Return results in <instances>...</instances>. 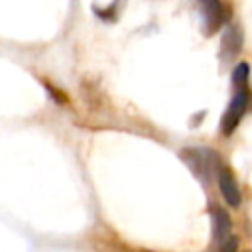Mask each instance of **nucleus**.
Wrapping results in <instances>:
<instances>
[{
	"mask_svg": "<svg viewBox=\"0 0 252 252\" xmlns=\"http://www.w3.org/2000/svg\"><path fill=\"white\" fill-rule=\"evenodd\" d=\"M217 179H219V187H220V193H222L224 201L230 207H240L242 195H240V189H238V183H236L232 171L228 167H219Z\"/></svg>",
	"mask_w": 252,
	"mask_h": 252,
	"instance_id": "obj_2",
	"label": "nucleus"
},
{
	"mask_svg": "<svg viewBox=\"0 0 252 252\" xmlns=\"http://www.w3.org/2000/svg\"><path fill=\"white\" fill-rule=\"evenodd\" d=\"M236 246H238V240H236V236L230 234L228 238L219 242V252H236Z\"/></svg>",
	"mask_w": 252,
	"mask_h": 252,
	"instance_id": "obj_4",
	"label": "nucleus"
},
{
	"mask_svg": "<svg viewBox=\"0 0 252 252\" xmlns=\"http://www.w3.org/2000/svg\"><path fill=\"white\" fill-rule=\"evenodd\" d=\"M232 87H234V93H232V98L226 106V112L220 120V130L230 136L240 118L244 116L246 108H248V102H250V89H248V65L246 63H238L232 71Z\"/></svg>",
	"mask_w": 252,
	"mask_h": 252,
	"instance_id": "obj_1",
	"label": "nucleus"
},
{
	"mask_svg": "<svg viewBox=\"0 0 252 252\" xmlns=\"http://www.w3.org/2000/svg\"><path fill=\"white\" fill-rule=\"evenodd\" d=\"M211 219H213V236L217 242H222L224 238L230 236V217L224 209L213 207L211 209Z\"/></svg>",
	"mask_w": 252,
	"mask_h": 252,
	"instance_id": "obj_3",
	"label": "nucleus"
}]
</instances>
